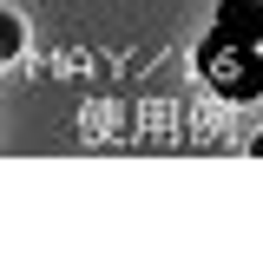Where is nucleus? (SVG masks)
Here are the masks:
<instances>
[{"label": "nucleus", "mask_w": 263, "mask_h": 263, "mask_svg": "<svg viewBox=\"0 0 263 263\" xmlns=\"http://www.w3.org/2000/svg\"><path fill=\"white\" fill-rule=\"evenodd\" d=\"M204 72L211 86L230 99H257L263 92V66H257V46H237V40H211L204 46Z\"/></svg>", "instance_id": "1"}, {"label": "nucleus", "mask_w": 263, "mask_h": 263, "mask_svg": "<svg viewBox=\"0 0 263 263\" xmlns=\"http://www.w3.org/2000/svg\"><path fill=\"white\" fill-rule=\"evenodd\" d=\"M257 20H263V0H217V40L257 46Z\"/></svg>", "instance_id": "2"}, {"label": "nucleus", "mask_w": 263, "mask_h": 263, "mask_svg": "<svg viewBox=\"0 0 263 263\" xmlns=\"http://www.w3.org/2000/svg\"><path fill=\"white\" fill-rule=\"evenodd\" d=\"M20 46H27V27H20V20H13V13L0 7V60H13Z\"/></svg>", "instance_id": "3"}]
</instances>
